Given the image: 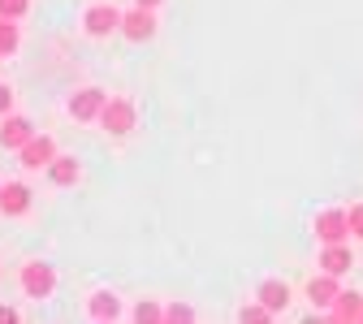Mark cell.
Masks as SVG:
<instances>
[{
  "label": "cell",
  "instance_id": "1",
  "mask_svg": "<svg viewBox=\"0 0 363 324\" xmlns=\"http://www.w3.org/2000/svg\"><path fill=\"white\" fill-rule=\"evenodd\" d=\"M18 286H22L26 298L48 303V298L57 294V268H52V264H43V259H26L22 272H18Z\"/></svg>",
  "mask_w": 363,
  "mask_h": 324
},
{
  "label": "cell",
  "instance_id": "17",
  "mask_svg": "<svg viewBox=\"0 0 363 324\" xmlns=\"http://www.w3.org/2000/svg\"><path fill=\"white\" fill-rule=\"evenodd\" d=\"M130 320H164V307L160 303H152V298H139V303H134V311H130Z\"/></svg>",
  "mask_w": 363,
  "mask_h": 324
},
{
  "label": "cell",
  "instance_id": "20",
  "mask_svg": "<svg viewBox=\"0 0 363 324\" xmlns=\"http://www.w3.org/2000/svg\"><path fill=\"white\" fill-rule=\"evenodd\" d=\"M164 320H173V324L182 320V324H186V320H195V307H186V303H169V307H164Z\"/></svg>",
  "mask_w": 363,
  "mask_h": 324
},
{
  "label": "cell",
  "instance_id": "13",
  "mask_svg": "<svg viewBox=\"0 0 363 324\" xmlns=\"http://www.w3.org/2000/svg\"><path fill=\"white\" fill-rule=\"evenodd\" d=\"M350 264H354V255H350V247H346V242H325V251H320V268H325V272L346 276V272H350Z\"/></svg>",
  "mask_w": 363,
  "mask_h": 324
},
{
  "label": "cell",
  "instance_id": "5",
  "mask_svg": "<svg viewBox=\"0 0 363 324\" xmlns=\"http://www.w3.org/2000/svg\"><path fill=\"white\" fill-rule=\"evenodd\" d=\"M311 234L320 238V242H346V238H350V212H346V208H325V212H315Z\"/></svg>",
  "mask_w": 363,
  "mask_h": 324
},
{
  "label": "cell",
  "instance_id": "22",
  "mask_svg": "<svg viewBox=\"0 0 363 324\" xmlns=\"http://www.w3.org/2000/svg\"><path fill=\"white\" fill-rule=\"evenodd\" d=\"M5 113H13V86L0 82V117H5Z\"/></svg>",
  "mask_w": 363,
  "mask_h": 324
},
{
  "label": "cell",
  "instance_id": "6",
  "mask_svg": "<svg viewBox=\"0 0 363 324\" xmlns=\"http://www.w3.org/2000/svg\"><path fill=\"white\" fill-rule=\"evenodd\" d=\"M57 160V138L52 134H35L30 143L18 152V164L26 169V173H39V169H48Z\"/></svg>",
  "mask_w": 363,
  "mask_h": 324
},
{
  "label": "cell",
  "instance_id": "12",
  "mask_svg": "<svg viewBox=\"0 0 363 324\" xmlns=\"http://www.w3.org/2000/svg\"><path fill=\"white\" fill-rule=\"evenodd\" d=\"M86 315L91 320H121V298H117V290H91L86 294Z\"/></svg>",
  "mask_w": 363,
  "mask_h": 324
},
{
  "label": "cell",
  "instance_id": "25",
  "mask_svg": "<svg viewBox=\"0 0 363 324\" xmlns=\"http://www.w3.org/2000/svg\"><path fill=\"white\" fill-rule=\"evenodd\" d=\"M359 324H363V315H359Z\"/></svg>",
  "mask_w": 363,
  "mask_h": 324
},
{
  "label": "cell",
  "instance_id": "3",
  "mask_svg": "<svg viewBox=\"0 0 363 324\" xmlns=\"http://www.w3.org/2000/svg\"><path fill=\"white\" fill-rule=\"evenodd\" d=\"M82 35H91V39L121 35V9L108 5V0H96V5H86V9H82Z\"/></svg>",
  "mask_w": 363,
  "mask_h": 324
},
{
  "label": "cell",
  "instance_id": "14",
  "mask_svg": "<svg viewBox=\"0 0 363 324\" xmlns=\"http://www.w3.org/2000/svg\"><path fill=\"white\" fill-rule=\"evenodd\" d=\"M43 173H48L52 186H74V181L82 177V164H78L74 156H61V152H57V160H52L48 169H43Z\"/></svg>",
  "mask_w": 363,
  "mask_h": 324
},
{
  "label": "cell",
  "instance_id": "21",
  "mask_svg": "<svg viewBox=\"0 0 363 324\" xmlns=\"http://www.w3.org/2000/svg\"><path fill=\"white\" fill-rule=\"evenodd\" d=\"M346 212H350V238L363 242V203H350Z\"/></svg>",
  "mask_w": 363,
  "mask_h": 324
},
{
  "label": "cell",
  "instance_id": "11",
  "mask_svg": "<svg viewBox=\"0 0 363 324\" xmlns=\"http://www.w3.org/2000/svg\"><path fill=\"white\" fill-rule=\"evenodd\" d=\"M30 212V186L26 181H5L0 186V216H26Z\"/></svg>",
  "mask_w": 363,
  "mask_h": 324
},
{
  "label": "cell",
  "instance_id": "7",
  "mask_svg": "<svg viewBox=\"0 0 363 324\" xmlns=\"http://www.w3.org/2000/svg\"><path fill=\"white\" fill-rule=\"evenodd\" d=\"M121 35H125L130 43H147V39H156V9H143V5L125 9V13H121Z\"/></svg>",
  "mask_w": 363,
  "mask_h": 324
},
{
  "label": "cell",
  "instance_id": "15",
  "mask_svg": "<svg viewBox=\"0 0 363 324\" xmlns=\"http://www.w3.org/2000/svg\"><path fill=\"white\" fill-rule=\"evenodd\" d=\"M359 315H363V294H359V290H342L337 303L329 307V320H337V324H346V320L359 324Z\"/></svg>",
  "mask_w": 363,
  "mask_h": 324
},
{
  "label": "cell",
  "instance_id": "9",
  "mask_svg": "<svg viewBox=\"0 0 363 324\" xmlns=\"http://www.w3.org/2000/svg\"><path fill=\"white\" fill-rule=\"evenodd\" d=\"M255 298H259V303H264V307H268L272 315H281V311L290 307L294 290H290V286L281 281V276H268V281H259V286H255Z\"/></svg>",
  "mask_w": 363,
  "mask_h": 324
},
{
  "label": "cell",
  "instance_id": "18",
  "mask_svg": "<svg viewBox=\"0 0 363 324\" xmlns=\"http://www.w3.org/2000/svg\"><path fill=\"white\" fill-rule=\"evenodd\" d=\"M238 320H242V324H259V320H272V311L255 298V303H242V307H238Z\"/></svg>",
  "mask_w": 363,
  "mask_h": 324
},
{
  "label": "cell",
  "instance_id": "2",
  "mask_svg": "<svg viewBox=\"0 0 363 324\" xmlns=\"http://www.w3.org/2000/svg\"><path fill=\"white\" fill-rule=\"evenodd\" d=\"M104 104H108V91H104V86H78V91H69V100H65V113H69L74 121L91 125V121H100Z\"/></svg>",
  "mask_w": 363,
  "mask_h": 324
},
{
  "label": "cell",
  "instance_id": "23",
  "mask_svg": "<svg viewBox=\"0 0 363 324\" xmlns=\"http://www.w3.org/2000/svg\"><path fill=\"white\" fill-rule=\"evenodd\" d=\"M13 320H18V311H13V307H0V324H13Z\"/></svg>",
  "mask_w": 363,
  "mask_h": 324
},
{
  "label": "cell",
  "instance_id": "19",
  "mask_svg": "<svg viewBox=\"0 0 363 324\" xmlns=\"http://www.w3.org/2000/svg\"><path fill=\"white\" fill-rule=\"evenodd\" d=\"M30 0H0V18H26Z\"/></svg>",
  "mask_w": 363,
  "mask_h": 324
},
{
  "label": "cell",
  "instance_id": "24",
  "mask_svg": "<svg viewBox=\"0 0 363 324\" xmlns=\"http://www.w3.org/2000/svg\"><path fill=\"white\" fill-rule=\"evenodd\" d=\"M134 5H143V9H160L164 0H134Z\"/></svg>",
  "mask_w": 363,
  "mask_h": 324
},
{
  "label": "cell",
  "instance_id": "4",
  "mask_svg": "<svg viewBox=\"0 0 363 324\" xmlns=\"http://www.w3.org/2000/svg\"><path fill=\"white\" fill-rule=\"evenodd\" d=\"M100 125L121 138V134H130L134 125H139V108H134L130 96H108V104H104V113H100Z\"/></svg>",
  "mask_w": 363,
  "mask_h": 324
},
{
  "label": "cell",
  "instance_id": "8",
  "mask_svg": "<svg viewBox=\"0 0 363 324\" xmlns=\"http://www.w3.org/2000/svg\"><path fill=\"white\" fill-rule=\"evenodd\" d=\"M30 138H35V125L22 113H5V117H0V147H5V152H22Z\"/></svg>",
  "mask_w": 363,
  "mask_h": 324
},
{
  "label": "cell",
  "instance_id": "16",
  "mask_svg": "<svg viewBox=\"0 0 363 324\" xmlns=\"http://www.w3.org/2000/svg\"><path fill=\"white\" fill-rule=\"evenodd\" d=\"M22 48V30H18V18H0V57H13Z\"/></svg>",
  "mask_w": 363,
  "mask_h": 324
},
{
  "label": "cell",
  "instance_id": "10",
  "mask_svg": "<svg viewBox=\"0 0 363 324\" xmlns=\"http://www.w3.org/2000/svg\"><path fill=\"white\" fill-rule=\"evenodd\" d=\"M337 294H342L337 276H333V272H325V268L307 281V298H311V307H325V311H329V307L337 303Z\"/></svg>",
  "mask_w": 363,
  "mask_h": 324
}]
</instances>
